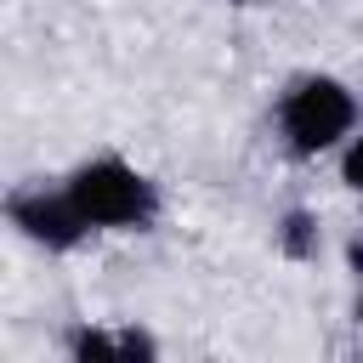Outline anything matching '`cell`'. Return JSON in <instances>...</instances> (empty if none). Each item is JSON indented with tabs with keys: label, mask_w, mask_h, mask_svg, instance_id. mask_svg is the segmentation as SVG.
Masks as SVG:
<instances>
[{
	"label": "cell",
	"mask_w": 363,
	"mask_h": 363,
	"mask_svg": "<svg viewBox=\"0 0 363 363\" xmlns=\"http://www.w3.org/2000/svg\"><path fill=\"white\" fill-rule=\"evenodd\" d=\"M357 125H363V96H357L352 79H340L329 68L295 74L278 91V102H272V130H278V142H284L289 159L340 153Z\"/></svg>",
	"instance_id": "6da1fadb"
},
{
	"label": "cell",
	"mask_w": 363,
	"mask_h": 363,
	"mask_svg": "<svg viewBox=\"0 0 363 363\" xmlns=\"http://www.w3.org/2000/svg\"><path fill=\"white\" fill-rule=\"evenodd\" d=\"M62 182L96 233H153L164 216L159 182L125 153H85L79 164H68Z\"/></svg>",
	"instance_id": "7a4b0ae2"
},
{
	"label": "cell",
	"mask_w": 363,
	"mask_h": 363,
	"mask_svg": "<svg viewBox=\"0 0 363 363\" xmlns=\"http://www.w3.org/2000/svg\"><path fill=\"white\" fill-rule=\"evenodd\" d=\"M0 210H6V227L40 255H74L96 238V227L74 204L68 182H17Z\"/></svg>",
	"instance_id": "3957f363"
},
{
	"label": "cell",
	"mask_w": 363,
	"mask_h": 363,
	"mask_svg": "<svg viewBox=\"0 0 363 363\" xmlns=\"http://www.w3.org/2000/svg\"><path fill=\"white\" fill-rule=\"evenodd\" d=\"M62 352L74 363H159V335L142 323H74L62 329Z\"/></svg>",
	"instance_id": "277c9868"
},
{
	"label": "cell",
	"mask_w": 363,
	"mask_h": 363,
	"mask_svg": "<svg viewBox=\"0 0 363 363\" xmlns=\"http://www.w3.org/2000/svg\"><path fill=\"white\" fill-rule=\"evenodd\" d=\"M272 244H278L284 261H318V250H323V221H318V210L289 204V210L278 216V227H272Z\"/></svg>",
	"instance_id": "5b68a950"
},
{
	"label": "cell",
	"mask_w": 363,
	"mask_h": 363,
	"mask_svg": "<svg viewBox=\"0 0 363 363\" xmlns=\"http://www.w3.org/2000/svg\"><path fill=\"white\" fill-rule=\"evenodd\" d=\"M335 176H340V187H346V193H357V199H363V125H357V130L346 136V147L335 153Z\"/></svg>",
	"instance_id": "8992f818"
},
{
	"label": "cell",
	"mask_w": 363,
	"mask_h": 363,
	"mask_svg": "<svg viewBox=\"0 0 363 363\" xmlns=\"http://www.w3.org/2000/svg\"><path fill=\"white\" fill-rule=\"evenodd\" d=\"M340 255H346V272H352V278H357V284H363V233H352V238H346V250H340Z\"/></svg>",
	"instance_id": "52a82bcc"
},
{
	"label": "cell",
	"mask_w": 363,
	"mask_h": 363,
	"mask_svg": "<svg viewBox=\"0 0 363 363\" xmlns=\"http://www.w3.org/2000/svg\"><path fill=\"white\" fill-rule=\"evenodd\" d=\"M352 318H357V329H363V284H357V301H352Z\"/></svg>",
	"instance_id": "ba28073f"
},
{
	"label": "cell",
	"mask_w": 363,
	"mask_h": 363,
	"mask_svg": "<svg viewBox=\"0 0 363 363\" xmlns=\"http://www.w3.org/2000/svg\"><path fill=\"white\" fill-rule=\"evenodd\" d=\"M233 6H278V0H233Z\"/></svg>",
	"instance_id": "9c48e42d"
}]
</instances>
